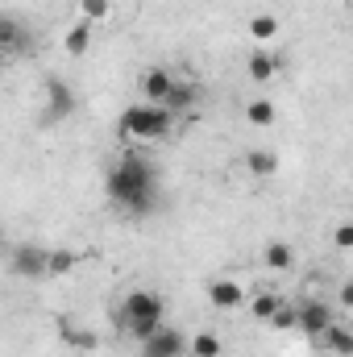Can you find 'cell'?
Returning <instances> with one entry per match:
<instances>
[{
	"label": "cell",
	"mask_w": 353,
	"mask_h": 357,
	"mask_svg": "<svg viewBox=\"0 0 353 357\" xmlns=\"http://www.w3.org/2000/svg\"><path fill=\"white\" fill-rule=\"evenodd\" d=\"M121 328H137V324H167V303L158 291H129L121 299Z\"/></svg>",
	"instance_id": "obj_3"
},
{
	"label": "cell",
	"mask_w": 353,
	"mask_h": 357,
	"mask_svg": "<svg viewBox=\"0 0 353 357\" xmlns=\"http://www.w3.org/2000/svg\"><path fill=\"white\" fill-rule=\"evenodd\" d=\"M350 4H353V0H350Z\"/></svg>",
	"instance_id": "obj_28"
},
{
	"label": "cell",
	"mask_w": 353,
	"mask_h": 357,
	"mask_svg": "<svg viewBox=\"0 0 353 357\" xmlns=\"http://www.w3.org/2000/svg\"><path fill=\"white\" fill-rule=\"evenodd\" d=\"M8 266L17 278H50V250L42 245H13Z\"/></svg>",
	"instance_id": "obj_4"
},
{
	"label": "cell",
	"mask_w": 353,
	"mask_h": 357,
	"mask_svg": "<svg viewBox=\"0 0 353 357\" xmlns=\"http://www.w3.org/2000/svg\"><path fill=\"white\" fill-rule=\"evenodd\" d=\"M246 167H250V175H254V178H270L278 162H274V154H266V150H250Z\"/></svg>",
	"instance_id": "obj_18"
},
{
	"label": "cell",
	"mask_w": 353,
	"mask_h": 357,
	"mask_svg": "<svg viewBox=\"0 0 353 357\" xmlns=\"http://www.w3.org/2000/svg\"><path fill=\"white\" fill-rule=\"evenodd\" d=\"M108 199L129 212V216H146L154 204H158V171L146 154H137L133 146H125L121 162L108 171Z\"/></svg>",
	"instance_id": "obj_1"
},
{
	"label": "cell",
	"mask_w": 353,
	"mask_h": 357,
	"mask_svg": "<svg viewBox=\"0 0 353 357\" xmlns=\"http://www.w3.org/2000/svg\"><path fill=\"white\" fill-rule=\"evenodd\" d=\"M270 328H278V333H291V328H299V303H283V307L274 312Z\"/></svg>",
	"instance_id": "obj_20"
},
{
	"label": "cell",
	"mask_w": 353,
	"mask_h": 357,
	"mask_svg": "<svg viewBox=\"0 0 353 357\" xmlns=\"http://www.w3.org/2000/svg\"><path fill=\"white\" fill-rule=\"evenodd\" d=\"M320 341H324L337 357H353V328H345L341 320H333V324L324 328V337H320Z\"/></svg>",
	"instance_id": "obj_10"
},
{
	"label": "cell",
	"mask_w": 353,
	"mask_h": 357,
	"mask_svg": "<svg viewBox=\"0 0 353 357\" xmlns=\"http://www.w3.org/2000/svg\"><path fill=\"white\" fill-rule=\"evenodd\" d=\"M333 320H337V316H333V307H329L324 299H303V303H299V333H308V337L320 341Z\"/></svg>",
	"instance_id": "obj_5"
},
{
	"label": "cell",
	"mask_w": 353,
	"mask_h": 357,
	"mask_svg": "<svg viewBox=\"0 0 353 357\" xmlns=\"http://www.w3.org/2000/svg\"><path fill=\"white\" fill-rule=\"evenodd\" d=\"M175 75L171 71H163V67H154V71H146L142 75V91H146V104H167L171 100V91H175Z\"/></svg>",
	"instance_id": "obj_7"
},
{
	"label": "cell",
	"mask_w": 353,
	"mask_h": 357,
	"mask_svg": "<svg viewBox=\"0 0 353 357\" xmlns=\"http://www.w3.org/2000/svg\"><path fill=\"white\" fill-rule=\"evenodd\" d=\"M46 112L54 116V121H63V116H71L75 112V91L67 88L63 79H46Z\"/></svg>",
	"instance_id": "obj_6"
},
{
	"label": "cell",
	"mask_w": 353,
	"mask_h": 357,
	"mask_svg": "<svg viewBox=\"0 0 353 357\" xmlns=\"http://www.w3.org/2000/svg\"><path fill=\"white\" fill-rule=\"evenodd\" d=\"M195 100H200V84H195V79H179L175 91H171V100H167L163 108H171L175 116H187V112L195 108Z\"/></svg>",
	"instance_id": "obj_9"
},
{
	"label": "cell",
	"mask_w": 353,
	"mask_h": 357,
	"mask_svg": "<svg viewBox=\"0 0 353 357\" xmlns=\"http://www.w3.org/2000/svg\"><path fill=\"white\" fill-rule=\"evenodd\" d=\"M191 354L195 357H220V337L216 333H195L191 337Z\"/></svg>",
	"instance_id": "obj_21"
},
{
	"label": "cell",
	"mask_w": 353,
	"mask_h": 357,
	"mask_svg": "<svg viewBox=\"0 0 353 357\" xmlns=\"http://www.w3.org/2000/svg\"><path fill=\"white\" fill-rule=\"evenodd\" d=\"M108 8H112V0H80V13H84V21H104L108 17Z\"/></svg>",
	"instance_id": "obj_24"
},
{
	"label": "cell",
	"mask_w": 353,
	"mask_h": 357,
	"mask_svg": "<svg viewBox=\"0 0 353 357\" xmlns=\"http://www.w3.org/2000/svg\"><path fill=\"white\" fill-rule=\"evenodd\" d=\"M142 357H171V354H158V349H150V345H142Z\"/></svg>",
	"instance_id": "obj_27"
},
{
	"label": "cell",
	"mask_w": 353,
	"mask_h": 357,
	"mask_svg": "<svg viewBox=\"0 0 353 357\" xmlns=\"http://www.w3.org/2000/svg\"><path fill=\"white\" fill-rule=\"evenodd\" d=\"M75 270V254L71 250H50V278H63Z\"/></svg>",
	"instance_id": "obj_23"
},
{
	"label": "cell",
	"mask_w": 353,
	"mask_h": 357,
	"mask_svg": "<svg viewBox=\"0 0 353 357\" xmlns=\"http://www.w3.org/2000/svg\"><path fill=\"white\" fill-rule=\"evenodd\" d=\"M333 245H337V250H353V220H345V225L333 229Z\"/></svg>",
	"instance_id": "obj_25"
},
{
	"label": "cell",
	"mask_w": 353,
	"mask_h": 357,
	"mask_svg": "<svg viewBox=\"0 0 353 357\" xmlns=\"http://www.w3.org/2000/svg\"><path fill=\"white\" fill-rule=\"evenodd\" d=\"M274 33H278V21H274L270 13H258V17L250 21V38H254V42H262V46H266Z\"/></svg>",
	"instance_id": "obj_19"
},
{
	"label": "cell",
	"mask_w": 353,
	"mask_h": 357,
	"mask_svg": "<svg viewBox=\"0 0 353 357\" xmlns=\"http://www.w3.org/2000/svg\"><path fill=\"white\" fill-rule=\"evenodd\" d=\"M274 71H278V63L266 54V46H258V50L250 54V79H254V84H270Z\"/></svg>",
	"instance_id": "obj_14"
},
{
	"label": "cell",
	"mask_w": 353,
	"mask_h": 357,
	"mask_svg": "<svg viewBox=\"0 0 353 357\" xmlns=\"http://www.w3.org/2000/svg\"><path fill=\"white\" fill-rule=\"evenodd\" d=\"M146 345H150V349H158V354H171V357H179L183 349H191V341H187L179 328H163V333H158L154 341H146Z\"/></svg>",
	"instance_id": "obj_13"
},
{
	"label": "cell",
	"mask_w": 353,
	"mask_h": 357,
	"mask_svg": "<svg viewBox=\"0 0 353 357\" xmlns=\"http://www.w3.org/2000/svg\"><path fill=\"white\" fill-rule=\"evenodd\" d=\"M246 116H250V125L266 129V125H274V104H270V100H250Z\"/></svg>",
	"instance_id": "obj_22"
},
{
	"label": "cell",
	"mask_w": 353,
	"mask_h": 357,
	"mask_svg": "<svg viewBox=\"0 0 353 357\" xmlns=\"http://www.w3.org/2000/svg\"><path fill=\"white\" fill-rule=\"evenodd\" d=\"M59 337H63L71 349H96V333H91V328H80V324H71L67 316H59Z\"/></svg>",
	"instance_id": "obj_11"
},
{
	"label": "cell",
	"mask_w": 353,
	"mask_h": 357,
	"mask_svg": "<svg viewBox=\"0 0 353 357\" xmlns=\"http://www.w3.org/2000/svg\"><path fill=\"white\" fill-rule=\"evenodd\" d=\"M241 287L233 282V278H216V282H208V303L216 307V312H237L241 307Z\"/></svg>",
	"instance_id": "obj_8"
},
{
	"label": "cell",
	"mask_w": 353,
	"mask_h": 357,
	"mask_svg": "<svg viewBox=\"0 0 353 357\" xmlns=\"http://www.w3.org/2000/svg\"><path fill=\"white\" fill-rule=\"evenodd\" d=\"M0 46H4V50H13V54H17V50H25V33H21V25H17L13 17H4V21H0Z\"/></svg>",
	"instance_id": "obj_16"
},
{
	"label": "cell",
	"mask_w": 353,
	"mask_h": 357,
	"mask_svg": "<svg viewBox=\"0 0 353 357\" xmlns=\"http://www.w3.org/2000/svg\"><path fill=\"white\" fill-rule=\"evenodd\" d=\"M63 46H67V54H71V59L88 54V46H91V21H75V25L63 33Z\"/></svg>",
	"instance_id": "obj_12"
},
{
	"label": "cell",
	"mask_w": 353,
	"mask_h": 357,
	"mask_svg": "<svg viewBox=\"0 0 353 357\" xmlns=\"http://www.w3.org/2000/svg\"><path fill=\"white\" fill-rule=\"evenodd\" d=\"M278 307H283V299H278V295H270V291H262V295H254V303H250V316H254V320H262V324H270Z\"/></svg>",
	"instance_id": "obj_15"
},
{
	"label": "cell",
	"mask_w": 353,
	"mask_h": 357,
	"mask_svg": "<svg viewBox=\"0 0 353 357\" xmlns=\"http://www.w3.org/2000/svg\"><path fill=\"white\" fill-rule=\"evenodd\" d=\"M262 258H266V266H270V270H291V262H295V258H291V245H287V241H270Z\"/></svg>",
	"instance_id": "obj_17"
},
{
	"label": "cell",
	"mask_w": 353,
	"mask_h": 357,
	"mask_svg": "<svg viewBox=\"0 0 353 357\" xmlns=\"http://www.w3.org/2000/svg\"><path fill=\"white\" fill-rule=\"evenodd\" d=\"M175 112L163 108V104H129L117 121V133L121 142H163L175 133Z\"/></svg>",
	"instance_id": "obj_2"
},
{
	"label": "cell",
	"mask_w": 353,
	"mask_h": 357,
	"mask_svg": "<svg viewBox=\"0 0 353 357\" xmlns=\"http://www.w3.org/2000/svg\"><path fill=\"white\" fill-rule=\"evenodd\" d=\"M341 307H350V312H353V282L341 287Z\"/></svg>",
	"instance_id": "obj_26"
}]
</instances>
